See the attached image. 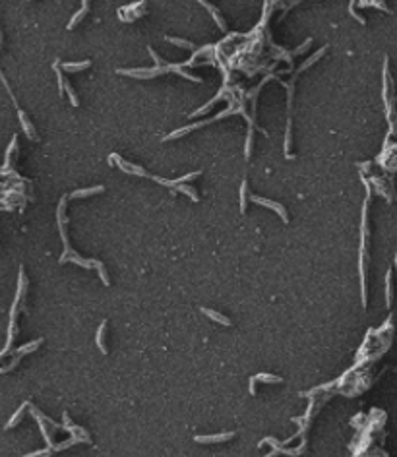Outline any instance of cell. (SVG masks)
I'll return each mask as SVG.
<instances>
[{
	"label": "cell",
	"instance_id": "cell-1",
	"mask_svg": "<svg viewBox=\"0 0 397 457\" xmlns=\"http://www.w3.org/2000/svg\"><path fill=\"white\" fill-rule=\"evenodd\" d=\"M176 74V76H182L190 82H198L201 84V78L199 76H192L188 72H184V68L180 64H165V66H155V68H142V70H118V74L122 76H130V78H155V76H163V74Z\"/></svg>",
	"mask_w": 397,
	"mask_h": 457
},
{
	"label": "cell",
	"instance_id": "cell-2",
	"mask_svg": "<svg viewBox=\"0 0 397 457\" xmlns=\"http://www.w3.org/2000/svg\"><path fill=\"white\" fill-rule=\"evenodd\" d=\"M144 14H146V2H144V0L134 2V4L124 6V8H120V10H118V18H120L122 22H126V23H130V22H134V20L142 18Z\"/></svg>",
	"mask_w": 397,
	"mask_h": 457
},
{
	"label": "cell",
	"instance_id": "cell-3",
	"mask_svg": "<svg viewBox=\"0 0 397 457\" xmlns=\"http://www.w3.org/2000/svg\"><path fill=\"white\" fill-rule=\"evenodd\" d=\"M18 116H20V124H22V128H23V132L27 134V138H29V140H37V132H35L31 120L27 118V114H25L20 107H18Z\"/></svg>",
	"mask_w": 397,
	"mask_h": 457
},
{
	"label": "cell",
	"instance_id": "cell-4",
	"mask_svg": "<svg viewBox=\"0 0 397 457\" xmlns=\"http://www.w3.org/2000/svg\"><path fill=\"white\" fill-rule=\"evenodd\" d=\"M252 202L256 203H262V205H265V207H271V209H275L279 215H281V219L287 223L289 221V217H287V211H285V207L281 205V203L277 202H271V200H265V198H258V196H252Z\"/></svg>",
	"mask_w": 397,
	"mask_h": 457
},
{
	"label": "cell",
	"instance_id": "cell-5",
	"mask_svg": "<svg viewBox=\"0 0 397 457\" xmlns=\"http://www.w3.org/2000/svg\"><path fill=\"white\" fill-rule=\"evenodd\" d=\"M88 12H89V0H82V8H80V12L78 14H74V18L70 20V23H68V27L66 29H74L86 16H88Z\"/></svg>",
	"mask_w": 397,
	"mask_h": 457
},
{
	"label": "cell",
	"instance_id": "cell-6",
	"mask_svg": "<svg viewBox=\"0 0 397 457\" xmlns=\"http://www.w3.org/2000/svg\"><path fill=\"white\" fill-rule=\"evenodd\" d=\"M198 2H199V4H201V6H205V8L209 10V14H211V18H213V20L217 22V25H219V29H221V31H227V25H225V20L221 18V14H219V10H217L215 6H211V4L207 2V0H198Z\"/></svg>",
	"mask_w": 397,
	"mask_h": 457
},
{
	"label": "cell",
	"instance_id": "cell-7",
	"mask_svg": "<svg viewBox=\"0 0 397 457\" xmlns=\"http://www.w3.org/2000/svg\"><path fill=\"white\" fill-rule=\"evenodd\" d=\"M91 66V60H84V62H60V68L64 70V72H82V70H86V68H89Z\"/></svg>",
	"mask_w": 397,
	"mask_h": 457
},
{
	"label": "cell",
	"instance_id": "cell-8",
	"mask_svg": "<svg viewBox=\"0 0 397 457\" xmlns=\"http://www.w3.org/2000/svg\"><path fill=\"white\" fill-rule=\"evenodd\" d=\"M233 432H225V434H217V436H196V442L199 444H209V442H223L227 438H233Z\"/></svg>",
	"mask_w": 397,
	"mask_h": 457
},
{
	"label": "cell",
	"instance_id": "cell-9",
	"mask_svg": "<svg viewBox=\"0 0 397 457\" xmlns=\"http://www.w3.org/2000/svg\"><path fill=\"white\" fill-rule=\"evenodd\" d=\"M169 43H173V45H176V47H182V49H190V51H196L198 47L194 45V43H190V41H186V39H178V37H165Z\"/></svg>",
	"mask_w": 397,
	"mask_h": 457
},
{
	"label": "cell",
	"instance_id": "cell-10",
	"mask_svg": "<svg viewBox=\"0 0 397 457\" xmlns=\"http://www.w3.org/2000/svg\"><path fill=\"white\" fill-rule=\"evenodd\" d=\"M201 312H203L205 316H209L211 320H215V322L223 324V326H231V320H229V318H225V316H223V314H219V312H213V310H207V308H201Z\"/></svg>",
	"mask_w": 397,
	"mask_h": 457
},
{
	"label": "cell",
	"instance_id": "cell-11",
	"mask_svg": "<svg viewBox=\"0 0 397 457\" xmlns=\"http://www.w3.org/2000/svg\"><path fill=\"white\" fill-rule=\"evenodd\" d=\"M103 192V186H95V188H86V190H78L72 194V198H86V196H93V194H99Z\"/></svg>",
	"mask_w": 397,
	"mask_h": 457
},
{
	"label": "cell",
	"instance_id": "cell-12",
	"mask_svg": "<svg viewBox=\"0 0 397 457\" xmlns=\"http://www.w3.org/2000/svg\"><path fill=\"white\" fill-rule=\"evenodd\" d=\"M176 188H178L180 192H184V194H188V196H190V198H192L194 202H198V200H199V198H198V194H196V190H194L192 186H186V184H178Z\"/></svg>",
	"mask_w": 397,
	"mask_h": 457
},
{
	"label": "cell",
	"instance_id": "cell-13",
	"mask_svg": "<svg viewBox=\"0 0 397 457\" xmlns=\"http://www.w3.org/2000/svg\"><path fill=\"white\" fill-rule=\"evenodd\" d=\"M246 190H248V184H246V180H244L243 186H241V211H243V213L246 211Z\"/></svg>",
	"mask_w": 397,
	"mask_h": 457
},
{
	"label": "cell",
	"instance_id": "cell-14",
	"mask_svg": "<svg viewBox=\"0 0 397 457\" xmlns=\"http://www.w3.org/2000/svg\"><path fill=\"white\" fill-rule=\"evenodd\" d=\"M23 409H25V405H22L18 411H16V414L10 418V422L6 424V428H12V426H16V424H18V420H20V418H22V414H23Z\"/></svg>",
	"mask_w": 397,
	"mask_h": 457
},
{
	"label": "cell",
	"instance_id": "cell-15",
	"mask_svg": "<svg viewBox=\"0 0 397 457\" xmlns=\"http://www.w3.org/2000/svg\"><path fill=\"white\" fill-rule=\"evenodd\" d=\"M390 275H392V271L386 275V303L388 305L392 303V277Z\"/></svg>",
	"mask_w": 397,
	"mask_h": 457
},
{
	"label": "cell",
	"instance_id": "cell-16",
	"mask_svg": "<svg viewBox=\"0 0 397 457\" xmlns=\"http://www.w3.org/2000/svg\"><path fill=\"white\" fill-rule=\"evenodd\" d=\"M252 153V126H248V134H246V146H244V157L250 159Z\"/></svg>",
	"mask_w": 397,
	"mask_h": 457
},
{
	"label": "cell",
	"instance_id": "cell-17",
	"mask_svg": "<svg viewBox=\"0 0 397 457\" xmlns=\"http://www.w3.org/2000/svg\"><path fill=\"white\" fill-rule=\"evenodd\" d=\"M256 380L269 382V384H279V382H281V378H277V376H269V374H260V376H256Z\"/></svg>",
	"mask_w": 397,
	"mask_h": 457
},
{
	"label": "cell",
	"instance_id": "cell-18",
	"mask_svg": "<svg viewBox=\"0 0 397 457\" xmlns=\"http://www.w3.org/2000/svg\"><path fill=\"white\" fill-rule=\"evenodd\" d=\"M103 331H105V324L99 327V333H97V345H99V349L107 355V349H105V345H103Z\"/></svg>",
	"mask_w": 397,
	"mask_h": 457
},
{
	"label": "cell",
	"instance_id": "cell-19",
	"mask_svg": "<svg viewBox=\"0 0 397 457\" xmlns=\"http://www.w3.org/2000/svg\"><path fill=\"white\" fill-rule=\"evenodd\" d=\"M49 456V452H35V454H29V456L25 457H47Z\"/></svg>",
	"mask_w": 397,
	"mask_h": 457
},
{
	"label": "cell",
	"instance_id": "cell-20",
	"mask_svg": "<svg viewBox=\"0 0 397 457\" xmlns=\"http://www.w3.org/2000/svg\"><path fill=\"white\" fill-rule=\"evenodd\" d=\"M0 47H2V33H0Z\"/></svg>",
	"mask_w": 397,
	"mask_h": 457
},
{
	"label": "cell",
	"instance_id": "cell-21",
	"mask_svg": "<svg viewBox=\"0 0 397 457\" xmlns=\"http://www.w3.org/2000/svg\"><path fill=\"white\" fill-rule=\"evenodd\" d=\"M396 261H397V260H396Z\"/></svg>",
	"mask_w": 397,
	"mask_h": 457
}]
</instances>
